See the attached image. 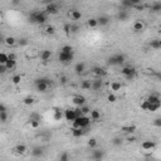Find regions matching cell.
<instances>
[{"instance_id": "1", "label": "cell", "mask_w": 161, "mask_h": 161, "mask_svg": "<svg viewBox=\"0 0 161 161\" xmlns=\"http://www.w3.org/2000/svg\"><path fill=\"white\" fill-rule=\"evenodd\" d=\"M29 22L35 24H44L47 22V14L44 11H33L29 14Z\"/></svg>"}, {"instance_id": "2", "label": "cell", "mask_w": 161, "mask_h": 161, "mask_svg": "<svg viewBox=\"0 0 161 161\" xmlns=\"http://www.w3.org/2000/svg\"><path fill=\"white\" fill-rule=\"evenodd\" d=\"M91 123V118L88 116H82V117H78L75 118V120L72 122V125H73V127L72 129H86V127L90 126Z\"/></svg>"}, {"instance_id": "3", "label": "cell", "mask_w": 161, "mask_h": 161, "mask_svg": "<svg viewBox=\"0 0 161 161\" xmlns=\"http://www.w3.org/2000/svg\"><path fill=\"white\" fill-rule=\"evenodd\" d=\"M121 73L125 75V78H126L127 81H132L137 75V71H136V68L131 67V65H127V67H123L122 69H121Z\"/></svg>"}, {"instance_id": "4", "label": "cell", "mask_w": 161, "mask_h": 161, "mask_svg": "<svg viewBox=\"0 0 161 161\" xmlns=\"http://www.w3.org/2000/svg\"><path fill=\"white\" fill-rule=\"evenodd\" d=\"M34 84L39 92H45L47 88L51 86V81L48 78H38V79H35Z\"/></svg>"}, {"instance_id": "5", "label": "cell", "mask_w": 161, "mask_h": 161, "mask_svg": "<svg viewBox=\"0 0 161 161\" xmlns=\"http://www.w3.org/2000/svg\"><path fill=\"white\" fill-rule=\"evenodd\" d=\"M125 61H126V57L123 54H115L108 58L107 63L110 65H121L122 63H125Z\"/></svg>"}, {"instance_id": "6", "label": "cell", "mask_w": 161, "mask_h": 161, "mask_svg": "<svg viewBox=\"0 0 161 161\" xmlns=\"http://www.w3.org/2000/svg\"><path fill=\"white\" fill-rule=\"evenodd\" d=\"M73 58H74V54L73 53H72V54H65V53H62V52H59V55H58L59 62H61V63H63V64L71 63V62L73 61Z\"/></svg>"}, {"instance_id": "7", "label": "cell", "mask_w": 161, "mask_h": 161, "mask_svg": "<svg viewBox=\"0 0 161 161\" xmlns=\"http://www.w3.org/2000/svg\"><path fill=\"white\" fill-rule=\"evenodd\" d=\"M59 11V8L55 3H48L47 6H45V14H51V15H55L58 14Z\"/></svg>"}, {"instance_id": "8", "label": "cell", "mask_w": 161, "mask_h": 161, "mask_svg": "<svg viewBox=\"0 0 161 161\" xmlns=\"http://www.w3.org/2000/svg\"><path fill=\"white\" fill-rule=\"evenodd\" d=\"M104 156V151L102 149H94L92 151V159L93 161H102Z\"/></svg>"}, {"instance_id": "9", "label": "cell", "mask_w": 161, "mask_h": 161, "mask_svg": "<svg viewBox=\"0 0 161 161\" xmlns=\"http://www.w3.org/2000/svg\"><path fill=\"white\" fill-rule=\"evenodd\" d=\"M156 147V142L155 141H151V140H146L141 143V149L145 150V151H150V150H154Z\"/></svg>"}, {"instance_id": "10", "label": "cell", "mask_w": 161, "mask_h": 161, "mask_svg": "<svg viewBox=\"0 0 161 161\" xmlns=\"http://www.w3.org/2000/svg\"><path fill=\"white\" fill-rule=\"evenodd\" d=\"M64 118L67 121H69V122H73V121L75 120V113H74V110H72V108H68V110L64 111L63 113Z\"/></svg>"}, {"instance_id": "11", "label": "cell", "mask_w": 161, "mask_h": 161, "mask_svg": "<svg viewBox=\"0 0 161 161\" xmlns=\"http://www.w3.org/2000/svg\"><path fill=\"white\" fill-rule=\"evenodd\" d=\"M132 28H133V30L136 33H140V32H142L143 29H145V23H143L142 20H140V19H137V20L133 23Z\"/></svg>"}, {"instance_id": "12", "label": "cell", "mask_w": 161, "mask_h": 161, "mask_svg": "<svg viewBox=\"0 0 161 161\" xmlns=\"http://www.w3.org/2000/svg\"><path fill=\"white\" fill-rule=\"evenodd\" d=\"M92 73L96 75L97 78H102L103 75H106V71L102 67H93L92 68Z\"/></svg>"}, {"instance_id": "13", "label": "cell", "mask_w": 161, "mask_h": 161, "mask_svg": "<svg viewBox=\"0 0 161 161\" xmlns=\"http://www.w3.org/2000/svg\"><path fill=\"white\" fill-rule=\"evenodd\" d=\"M72 101H73V103L77 107H82V106H84V104H86V98H84L83 96H74Z\"/></svg>"}, {"instance_id": "14", "label": "cell", "mask_w": 161, "mask_h": 161, "mask_svg": "<svg viewBox=\"0 0 161 161\" xmlns=\"http://www.w3.org/2000/svg\"><path fill=\"white\" fill-rule=\"evenodd\" d=\"M103 86V81L102 78H96L94 81H92V90L94 91H100Z\"/></svg>"}, {"instance_id": "15", "label": "cell", "mask_w": 161, "mask_h": 161, "mask_svg": "<svg viewBox=\"0 0 161 161\" xmlns=\"http://www.w3.org/2000/svg\"><path fill=\"white\" fill-rule=\"evenodd\" d=\"M146 101L151 104H161V101H160V97L159 94H151L146 98Z\"/></svg>"}, {"instance_id": "16", "label": "cell", "mask_w": 161, "mask_h": 161, "mask_svg": "<svg viewBox=\"0 0 161 161\" xmlns=\"http://www.w3.org/2000/svg\"><path fill=\"white\" fill-rule=\"evenodd\" d=\"M84 69H86V64H84L83 62H79V63H77L74 65V72H75V74H78V75H81L83 73Z\"/></svg>"}, {"instance_id": "17", "label": "cell", "mask_w": 161, "mask_h": 161, "mask_svg": "<svg viewBox=\"0 0 161 161\" xmlns=\"http://www.w3.org/2000/svg\"><path fill=\"white\" fill-rule=\"evenodd\" d=\"M14 152L16 155H25L27 154V146L25 145H16L14 147Z\"/></svg>"}, {"instance_id": "18", "label": "cell", "mask_w": 161, "mask_h": 161, "mask_svg": "<svg viewBox=\"0 0 161 161\" xmlns=\"http://www.w3.org/2000/svg\"><path fill=\"white\" fill-rule=\"evenodd\" d=\"M39 57H40V59H42L43 62H48L49 59L52 58V52L48 51V49H44V51L40 53V55H39Z\"/></svg>"}, {"instance_id": "19", "label": "cell", "mask_w": 161, "mask_h": 161, "mask_svg": "<svg viewBox=\"0 0 161 161\" xmlns=\"http://www.w3.org/2000/svg\"><path fill=\"white\" fill-rule=\"evenodd\" d=\"M69 16L72 18V20H79L82 18V13L79 10H77V9H73V10L69 11Z\"/></svg>"}, {"instance_id": "20", "label": "cell", "mask_w": 161, "mask_h": 161, "mask_svg": "<svg viewBox=\"0 0 161 161\" xmlns=\"http://www.w3.org/2000/svg\"><path fill=\"white\" fill-rule=\"evenodd\" d=\"M43 154H44V150L42 149V147H34V149L32 150V155L34 156V157H40V156H43Z\"/></svg>"}, {"instance_id": "21", "label": "cell", "mask_w": 161, "mask_h": 161, "mask_svg": "<svg viewBox=\"0 0 161 161\" xmlns=\"http://www.w3.org/2000/svg\"><path fill=\"white\" fill-rule=\"evenodd\" d=\"M72 136L73 137H82L84 133H86V131L83 129H72Z\"/></svg>"}, {"instance_id": "22", "label": "cell", "mask_w": 161, "mask_h": 161, "mask_svg": "<svg viewBox=\"0 0 161 161\" xmlns=\"http://www.w3.org/2000/svg\"><path fill=\"white\" fill-rule=\"evenodd\" d=\"M136 130H137V127L135 126V125H131V126H123V127H122V131H123L125 133H127V135L133 133Z\"/></svg>"}, {"instance_id": "23", "label": "cell", "mask_w": 161, "mask_h": 161, "mask_svg": "<svg viewBox=\"0 0 161 161\" xmlns=\"http://www.w3.org/2000/svg\"><path fill=\"white\" fill-rule=\"evenodd\" d=\"M108 23H110V19H108L107 16H100V18H97V24L100 25V27H104Z\"/></svg>"}, {"instance_id": "24", "label": "cell", "mask_w": 161, "mask_h": 161, "mask_svg": "<svg viewBox=\"0 0 161 161\" xmlns=\"http://www.w3.org/2000/svg\"><path fill=\"white\" fill-rule=\"evenodd\" d=\"M91 120L92 121H98V120H100V118H101V113H100V111H98V110H91Z\"/></svg>"}, {"instance_id": "25", "label": "cell", "mask_w": 161, "mask_h": 161, "mask_svg": "<svg viewBox=\"0 0 161 161\" xmlns=\"http://www.w3.org/2000/svg\"><path fill=\"white\" fill-rule=\"evenodd\" d=\"M129 13H127L126 10H120L118 11V14H117V18L120 19V20H122V22H125V20H127L129 19Z\"/></svg>"}, {"instance_id": "26", "label": "cell", "mask_w": 161, "mask_h": 161, "mask_svg": "<svg viewBox=\"0 0 161 161\" xmlns=\"http://www.w3.org/2000/svg\"><path fill=\"white\" fill-rule=\"evenodd\" d=\"M4 43L8 45V47H14V45L16 44V39L14 37H6L5 40H4Z\"/></svg>"}, {"instance_id": "27", "label": "cell", "mask_w": 161, "mask_h": 161, "mask_svg": "<svg viewBox=\"0 0 161 161\" xmlns=\"http://www.w3.org/2000/svg\"><path fill=\"white\" fill-rule=\"evenodd\" d=\"M15 65H16V61H10V59H8V62L4 64V67L6 68V71H11L15 68Z\"/></svg>"}, {"instance_id": "28", "label": "cell", "mask_w": 161, "mask_h": 161, "mask_svg": "<svg viewBox=\"0 0 161 161\" xmlns=\"http://www.w3.org/2000/svg\"><path fill=\"white\" fill-rule=\"evenodd\" d=\"M110 87H111V91H120L121 88H122V83H121V82H117V81H113Z\"/></svg>"}, {"instance_id": "29", "label": "cell", "mask_w": 161, "mask_h": 161, "mask_svg": "<svg viewBox=\"0 0 161 161\" xmlns=\"http://www.w3.org/2000/svg\"><path fill=\"white\" fill-rule=\"evenodd\" d=\"M150 47L152 49H155V51H157V49L161 48V40H159V39H155V40H151L150 42Z\"/></svg>"}, {"instance_id": "30", "label": "cell", "mask_w": 161, "mask_h": 161, "mask_svg": "<svg viewBox=\"0 0 161 161\" xmlns=\"http://www.w3.org/2000/svg\"><path fill=\"white\" fill-rule=\"evenodd\" d=\"M81 88H82V90H84V91L91 90V88H92V82L91 81H82Z\"/></svg>"}, {"instance_id": "31", "label": "cell", "mask_w": 161, "mask_h": 161, "mask_svg": "<svg viewBox=\"0 0 161 161\" xmlns=\"http://www.w3.org/2000/svg\"><path fill=\"white\" fill-rule=\"evenodd\" d=\"M53 118L55 121H61L62 118H63V112H62L59 108H55L54 110V116H53Z\"/></svg>"}, {"instance_id": "32", "label": "cell", "mask_w": 161, "mask_h": 161, "mask_svg": "<svg viewBox=\"0 0 161 161\" xmlns=\"http://www.w3.org/2000/svg\"><path fill=\"white\" fill-rule=\"evenodd\" d=\"M44 32H45V34H48V35H53V34H55V28L53 25H47Z\"/></svg>"}, {"instance_id": "33", "label": "cell", "mask_w": 161, "mask_h": 161, "mask_svg": "<svg viewBox=\"0 0 161 161\" xmlns=\"http://www.w3.org/2000/svg\"><path fill=\"white\" fill-rule=\"evenodd\" d=\"M23 103L25 104V106H32L33 103H34V98H33L32 96H27L23 100Z\"/></svg>"}, {"instance_id": "34", "label": "cell", "mask_w": 161, "mask_h": 161, "mask_svg": "<svg viewBox=\"0 0 161 161\" xmlns=\"http://www.w3.org/2000/svg\"><path fill=\"white\" fill-rule=\"evenodd\" d=\"M61 52L62 53H65V54H72L73 53V48H72L71 45H64V47H62Z\"/></svg>"}, {"instance_id": "35", "label": "cell", "mask_w": 161, "mask_h": 161, "mask_svg": "<svg viewBox=\"0 0 161 161\" xmlns=\"http://www.w3.org/2000/svg\"><path fill=\"white\" fill-rule=\"evenodd\" d=\"M87 25H88L90 28H96V27H98V24H97V19H94V18L88 19V20H87Z\"/></svg>"}, {"instance_id": "36", "label": "cell", "mask_w": 161, "mask_h": 161, "mask_svg": "<svg viewBox=\"0 0 161 161\" xmlns=\"http://www.w3.org/2000/svg\"><path fill=\"white\" fill-rule=\"evenodd\" d=\"M121 5L123 6V8H133V3H132V0H123L122 3H121Z\"/></svg>"}, {"instance_id": "37", "label": "cell", "mask_w": 161, "mask_h": 161, "mask_svg": "<svg viewBox=\"0 0 161 161\" xmlns=\"http://www.w3.org/2000/svg\"><path fill=\"white\" fill-rule=\"evenodd\" d=\"M160 106H161V104H151V103H149L147 111H149V112H155V111H157L160 108Z\"/></svg>"}, {"instance_id": "38", "label": "cell", "mask_w": 161, "mask_h": 161, "mask_svg": "<svg viewBox=\"0 0 161 161\" xmlns=\"http://www.w3.org/2000/svg\"><path fill=\"white\" fill-rule=\"evenodd\" d=\"M20 81H22V75L20 74H15V75H13L11 77V82L14 84H19L20 83Z\"/></svg>"}, {"instance_id": "39", "label": "cell", "mask_w": 161, "mask_h": 161, "mask_svg": "<svg viewBox=\"0 0 161 161\" xmlns=\"http://www.w3.org/2000/svg\"><path fill=\"white\" fill-rule=\"evenodd\" d=\"M87 145H88V147H91V149H96L97 140L96 139H90V140H88V142H87Z\"/></svg>"}, {"instance_id": "40", "label": "cell", "mask_w": 161, "mask_h": 161, "mask_svg": "<svg viewBox=\"0 0 161 161\" xmlns=\"http://www.w3.org/2000/svg\"><path fill=\"white\" fill-rule=\"evenodd\" d=\"M6 62H8V54L5 53H0V64L4 65Z\"/></svg>"}, {"instance_id": "41", "label": "cell", "mask_w": 161, "mask_h": 161, "mask_svg": "<svg viewBox=\"0 0 161 161\" xmlns=\"http://www.w3.org/2000/svg\"><path fill=\"white\" fill-rule=\"evenodd\" d=\"M151 10L152 11H159V10H161V3H154L152 5H151Z\"/></svg>"}, {"instance_id": "42", "label": "cell", "mask_w": 161, "mask_h": 161, "mask_svg": "<svg viewBox=\"0 0 161 161\" xmlns=\"http://www.w3.org/2000/svg\"><path fill=\"white\" fill-rule=\"evenodd\" d=\"M79 108H81L82 113H83V116H86L87 113H90V112H91V108L88 107V106H86V104H84V106H82V107H79Z\"/></svg>"}, {"instance_id": "43", "label": "cell", "mask_w": 161, "mask_h": 161, "mask_svg": "<svg viewBox=\"0 0 161 161\" xmlns=\"http://www.w3.org/2000/svg\"><path fill=\"white\" fill-rule=\"evenodd\" d=\"M59 161H69V154L68 152H63L59 157Z\"/></svg>"}, {"instance_id": "44", "label": "cell", "mask_w": 161, "mask_h": 161, "mask_svg": "<svg viewBox=\"0 0 161 161\" xmlns=\"http://www.w3.org/2000/svg\"><path fill=\"white\" fill-rule=\"evenodd\" d=\"M112 143L115 146H120V145H122V139L121 137H115V139L112 140Z\"/></svg>"}, {"instance_id": "45", "label": "cell", "mask_w": 161, "mask_h": 161, "mask_svg": "<svg viewBox=\"0 0 161 161\" xmlns=\"http://www.w3.org/2000/svg\"><path fill=\"white\" fill-rule=\"evenodd\" d=\"M6 121H8V113L1 112L0 113V122H6Z\"/></svg>"}, {"instance_id": "46", "label": "cell", "mask_w": 161, "mask_h": 161, "mask_svg": "<svg viewBox=\"0 0 161 161\" xmlns=\"http://www.w3.org/2000/svg\"><path fill=\"white\" fill-rule=\"evenodd\" d=\"M69 28H71V33H77L79 30V27L77 24H69Z\"/></svg>"}, {"instance_id": "47", "label": "cell", "mask_w": 161, "mask_h": 161, "mask_svg": "<svg viewBox=\"0 0 161 161\" xmlns=\"http://www.w3.org/2000/svg\"><path fill=\"white\" fill-rule=\"evenodd\" d=\"M16 44H19L20 47H23V45H27L28 44V40L25 38H22V39H19V40H16Z\"/></svg>"}, {"instance_id": "48", "label": "cell", "mask_w": 161, "mask_h": 161, "mask_svg": "<svg viewBox=\"0 0 161 161\" xmlns=\"http://www.w3.org/2000/svg\"><path fill=\"white\" fill-rule=\"evenodd\" d=\"M29 122H30V126L33 129H38L40 126V121H29Z\"/></svg>"}, {"instance_id": "49", "label": "cell", "mask_w": 161, "mask_h": 161, "mask_svg": "<svg viewBox=\"0 0 161 161\" xmlns=\"http://www.w3.org/2000/svg\"><path fill=\"white\" fill-rule=\"evenodd\" d=\"M74 113H75V118H78V117H82V116H83V113H82V111H81V108H79V107L74 108Z\"/></svg>"}, {"instance_id": "50", "label": "cell", "mask_w": 161, "mask_h": 161, "mask_svg": "<svg viewBox=\"0 0 161 161\" xmlns=\"http://www.w3.org/2000/svg\"><path fill=\"white\" fill-rule=\"evenodd\" d=\"M29 121H40V116H39L38 113H32L30 120Z\"/></svg>"}, {"instance_id": "51", "label": "cell", "mask_w": 161, "mask_h": 161, "mask_svg": "<svg viewBox=\"0 0 161 161\" xmlns=\"http://www.w3.org/2000/svg\"><path fill=\"white\" fill-rule=\"evenodd\" d=\"M107 100L110 101V102H116V101H117V97L115 96L113 93H110V94H108V97H107Z\"/></svg>"}, {"instance_id": "52", "label": "cell", "mask_w": 161, "mask_h": 161, "mask_svg": "<svg viewBox=\"0 0 161 161\" xmlns=\"http://www.w3.org/2000/svg\"><path fill=\"white\" fill-rule=\"evenodd\" d=\"M147 107H149V102H147V101L145 100L142 103H141V108H142L143 111H147Z\"/></svg>"}, {"instance_id": "53", "label": "cell", "mask_w": 161, "mask_h": 161, "mask_svg": "<svg viewBox=\"0 0 161 161\" xmlns=\"http://www.w3.org/2000/svg\"><path fill=\"white\" fill-rule=\"evenodd\" d=\"M154 125H155L156 127H161V118H155V120H154Z\"/></svg>"}, {"instance_id": "54", "label": "cell", "mask_w": 161, "mask_h": 161, "mask_svg": "<svg viewBox=\"0 0 161 161\" xmlns=\"http://www.w3.org/2000/svg\"><path fill=\"white\" fill-rule=\"evenodd\" d=\"M64 33L67 35H69L71 34V28H69V24H65L64 25Z\"/></svg>"}, {"instance_id": "55", "label": "cell", "mask_w": 161, "mask_h": 161, "mask_svg": "<svg viewBox=\"0 0 161 161\" xmlns=\"http://www.w3.org/2000/svg\"><path fill=\"white\" fill-rule=\"evenodd\" d=\"M67 82H68V78L65 77V75H62V77H61V83L62 84H65Z\"/></svg>"}, {"instance_id": "56", "label": "cell", "mask_w": 161, "mask_h": 161, "mask_svg": "<svg viewBox=\"0 0 161 161\" xmlns=\"http://www.w3.org/2000/svg\"><path fill=\"white\" fill-rule=\"evenodd\" d=\"M8 59H10V61H16V55L14 53H10V54H8Z\"/></svg>"}, {"instance_id": "57", "label": "cell", "mask_w": 161, "mask_h": 161, "mask_svg": "<svg viewBox=\"0 0 161 161\" xmlns=\"http://www.w3.org/2000/svg\"><path fill=\"white\" fill-rule=\"evenodd\" d=\"M1 112H6V106L4 103H0V113Z\"/></svg>"}, {"instance_id": "58", "label": "cell", "mask_w": 161, "mask_h": 161, "mask_svg": "<svg viewBox=\"0 0 161 161\" xmlns=\"http://www.w3.org/2000/svg\"><path fill=\"white\" fill-rule=\"evenodd\" d=\"M136 141V137L135 136H129L127 137V142H135Z\"/></svg>"}, {"instance_id": "59", "label": "cell", "mask_w": 161, "mask_h": 161, "mask_svg": "<svg viewBox=\"0 0 161 161\" xmlns=\"http://www.w3.org/2000/svg\"><path fill=\"white\" fill-rule=\"evenodd\" d=\"M5 72H6V68L4 67V65L0 64V74H1V73H5Z\"/></svg>"}, {"instance_id": "60", "label": "cell", "mask_w": 161, "mask_h": 161, "mask_svg": "<svg viewBox=\"0 0 161 161\" xmlns=\"http://www.w3.org/2000/svg\"><path fill=\"white\" fill-rule=\"evenodd\" d=\"M4 40H5V38L3 37L1 34H0V43H4Z\"/></svg>"}, {"instance_id": "61", "label": "cell", "mask_w": 161, "mask_h": 161, "mask_svg": "<svg viewBox=\"0 0 161 161\" xmlns=\"http://www.w3.org/2000/svg\"><path fill=\"white\" fill-rule=\"evenodd\" d=\"M0 20H1V14H0Z\"/></svg>"}]
</instances>
